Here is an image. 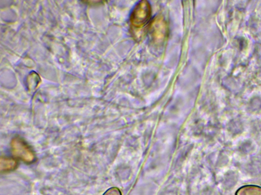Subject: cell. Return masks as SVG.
Wrapping results in <instances>:
<instances>
[{
    "label": "cell",
    "instance_id": "obj_1",
    "mask_svg": "<svg viewBox=\"0 0 261 195\" xmlns=\"http://www.w3.org/2000/svg\"><path fill=\"white\" fill-rule=\"evenodd\" d=\"M151 7L148 2H140L134 8L130 15L131 24L137 28L144 26L149 20Z\"/></svg>",
    "mask_w": 261,
    "mask_h": 195
},
{
    "label": "cell",
    "instance_id": "obj_2",
    "mask_svg": "<svg viewBox=\"0 0 261 195\" xmlns=\"http://www.w3.org/2000/svg\"><path fill=\"white\" fill-rule=\"evenodd\" d=\"M13 155L27 163H31L35 159L34 153L29 145L21 138H15L11 142Z\"/></svg>",
    "mask_w": 261,
    "mask_h": 195
},
{
    "label": "cell",
    "instance_id": "obj_3",
    "mask_svg": "<svg viewBox=\"0 0 261 195\" xmlns=\"http://www.w3.org/2000/svg\"><path fill=\"white\" fill-rule=\"evenodd\" d=\"M156 21L152 25V34L156 39V41H162L166 36V24L161 19H156Z\"/></svg>",
    "mask_w": 261,
    "mask_h": 195
},
{
    "label": "cell",
    "instance_id": "obj_4",
    "mask_svg": "<svg viewBox=\"0 0 261 195\" xmlns=\"http://www.w3.org/2000/svg\"><path fill=\"white\" fill-rule=\"evenodd\" d=\"M17 166V161L13 158L3 157L0 160V170L2 172L13 170Z\"/></svg>",
    "mask_w": 261,
    "mask_h": 195
},
{
    "label": "cell",
    "instance_id": "obj_5",
    "mask_svg": "<svg viewBox=\"0 0 261 195\" xmlns=\"http://www.w3.org/2000/svg\"><path fill=\"white\" fill-rule=\"evenodd\" d=\"M237 195H261V189L255 187H246L240 189Z\"/></svg>",
    "mask_w": 261,
    "mask_h": 195
},
{
    "label": "cell",
    "instance_id": "obj_6",
    "mask_svg": "<svg viewBox=\"0 0 261 195\" xmlns=\"http://www.w3.org/2000/svg\"><path fill=\"white\" fill-rule=\"evenodd\" d=\"M103 195H121V193L118 188L112 187L108 189Z\"/></svg>",
    "mask_w": 261,
    "mask_h": 195
}]
</instances>
